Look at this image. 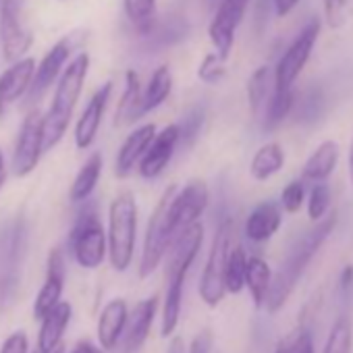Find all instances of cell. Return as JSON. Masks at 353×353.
<instances>
[{"label": "cell", "instance_id": "cell-17", "mask_svg": "<svg viewBox=\"0 0 353 353\" xmlns=\"http://www.w3.org/2000/svg\"><path fill=\"white\" fill-rule=\"evenodd\" d=\"M110 94H112V81H106L100 90H96V94L90 98L88 106L83 108L81 117L77 119V125H75V145H77V150H88L96 141V135L100 131V125H102Z\"/></svg>", "mask_w": 353, "mask_h": 353}, {"label": "cell", "instance_id": "cell-3", "mask_svg": "<svg viewBox=\"0 0 353 353\" xmlns=\"http://www.w3.org/2000/svg\"><path fill=\"white\" fill-rule=\"evenodd\" d=\"M30 229L26 216L17 214L0 225V312H7L19 295L28 256Z\"/></svg>", "mask_w": 353, "mask_h": 353}, {"label": "cell", "instance_id": "cell-37", "mask_svg": "<svg viewBox=\"0 0 353 353\" xmlns=\"http://www.w3.org/2000/svg\"><path fill=\"white\" fill-rule=\"evenodd\" d=\"M198 77L208 83V85H214V83H221L225 77H227V67H225V59L219 54V52H208L204 57V61L200 63L198 67Z\"/></svg>", "mask_w": 353, "mask_h": 353}, {"label": "cell", "instance_id": "cell-23", "mask_svg": "<svg viewBox=\"0 0 353 353\" xmlns=\"http://www.w3.org/2000/svg\"><path fill=\"white\" fill-rule=\"evenodd\" d=\"M185 279H188V272H166V293H164L162 326H160V334L164 339L170 336L174 332L176 324H179Z\"/></svg>", "mask_w": 353, "mask_h": 353}, {"label": "cell", "instance_id": "cell-22", "mask_svg": "<svg viewBox=\"0 0 353 353\" xmlns=\"http://www.w3.org/2000/svg\"><path fill=\"white\" fill-rule=\"evenodd\" d=\"M281 206L276 202H262L250 212L245 221V235L254 243H264L281 229Z\"/></svg>", "mask_w": 353, "mask_h": 353}, {"label": "cell", "instance_id": "cell-15", "mask_svg": "<svg viewBox=\"0 0 353 353\" xmlns=\"http://www.w3.org/2000/svg\"><path fill=\"white\" fill-rule=\"evenodd\" d=\"M158 310V297H145L141 301H137L135 310L127 316V324L123 328V334L119 339V353H137L152 328L154 316Z\"/></svg>", "mask_w": 353, "mask_h": 353}, {"label": "cell", "instance_id": "cell-11", "mask_svg": "<svg viewBox=\"0 0 353 353\" xmlns=\"http://www.w3.org/2000/svg\"><path fill=\"white\" fill-rule=\"evenodd\" d=\"M208 202H210V192L206 181L202 179H192L183 190L176 188L168 204V219L174 237L190 225H194L196 221H200V216L208 208Z\"/></svg>", "mask_w": 353, "mask_h": 353}, {"label": "cell", "instance_id": "cell-24", "mask_svg": "<svg viewBox=\"0 0 353 353\" xmlns=\"http://www.w3.org/2000/svg\"><path fill=\"white\" fill-rule=\"evenodd\" d=\"M339 162V145L332 139L322 141L314 154L305 160L303 168H301V176L305 181H326L332 174L334 166Z\"/></svg>", "mask_w": 353, "mask_h": 353}, {"label": "cell", "instance_id": "cell-12", "mask_svg": "<svg viewBox=\"0 0 353 353\" xmlns=\"http://www.w3.org/2000/svg\"><path fill=\"white\" fill-rule=\"evenodd\" d=\"M71 40L69 38H63L59 40L48 52L46 57L40 61V65L36 67L34 71V77H32V83H30V90L26 94V104L30 108L38 106L40 100L48 94V90L52 88V83L61 77L63 69H65V63L69 61V54H71Z\"/></svg>", "mask_w": 353, "mask_h": 353}, {"label": "cell", "instance_id": "cell-36", "mask_svg": "<svg viewBox=\"0 0 353 353\" xmlns=\"http://www.w3.org/2000/svg\"><path fill=\"white\" fill-rule=\"evenodd\" d=\"M204 119H206V110L202 106H194L185 112L183 121L176 123L179 125V143H183L185 148H192L196 143V139L202 133L204 127Z\"/></svg>", "mask_w": 353, "mask_h": 353}, {"label": "cell", "instance_id": "cell-1", "mask_svg": "<svg viewBox=\"0 0 353 353\" xmlns=\"http://www.w3.org/2000/svg\"><path fill=\"white\" fill-rule=\"evenodd\" d=\"M336 221H339V214L332 210L326 219H320L316 223V227L310 229L291 248V252L287 254V258L281 264L279 272L272 274L270 289H268V295H266V301H264V305L268 307V312L274 314V312H279L287 303V299L291 297L293 289L297 287L301 274L305 272L307 264L312 262V258L316 256V252L322 248V243L328 239V235L336 227Z\"/></svg>", "mask_w": 353, "mask_h": 353}, {"label": "cell", "instance_id": "cell-34", "mask_svg": "<svg viewBox=\"0 0 353 353\" xmlns=\"http://www.w3.org/2000/svg\"><path fill=\"white\" fill-rule=\"evenodd\" d=\"M188 34V26L181 17H164L162 21H154L152 30L145 34L156 46H170L174 42L183 40Z\"/></svg>", "mask_w": 353, "mask_h": 353}, {"label": "cell", "instance_id": "cell-40", "mask_svg": "<svg viewBox=\"0 0 353 353\" xmlns=\"http://www.w3.org/2000/svg\"><path fill=\"white\" fill-rule=\"evenodd\" d=\"M305 202V188H303V181L295 179L291 183L285 185L283 194H281V206L285 208V212H297Z\"/></svg>", "mask_w": 353, "mask_h": 353}, {"label": "cell", "instance_id": "cell-45", "mask_svg": "<svg viewBox=\"0 0 353 353\" xmlns=\"http://www.w3.org/2000/svg\"><path fill=\"white\" fill-rule=\"evenodd\" d=\"M69 353H104V349L100 345H96V343L85 339V341H79Z\"/></svg>", "mask_w": 353, "mask_h": 353}, {"label": "cell", "instance_id": "cell-8", "mask_svg": "<svg viewBox=\"0 0 353 353\" xmlns=\"http://www.w3.org/2000/svg\"><path fill=\"white\" fill-rule=\"evenodd\" d=\"M322 23L318 19H312L301 32L299 36L291 42V46L285 50V54L281 57V61L276 63L274 69V88H293V83L297 81V77L301 75L303 67L307 65L314 46L318 42Z\"/></svg>", "mask_w": 353, "mask_h": 353}, {"label": "cell", "instance_id": "cell-7", "mask_svg": "<svg viewBox=\"0 0 353 353\" xmlns=\"http://www.w3.org/2000/svg\"><path fill=\"white\" fill-rule=\"evenodd\" d=\"M233 235H235V225L233 219H225L212 239V248L200 279V297L206 305L216 307L227 291H225V266H227V258L229 252L233 248Z\"/></svg>", "mask_w": 353, "mask_h": 353}, {"label": "cell", "instance_id": "cell-26", "mask_svg": "<svg viewBox=\"0 0 353 353\" xmlns=\"http://www.w3.org/2000/svg\"><path fill=\"white\" fill-rule=\"evenodd\" d=\"M102 164H104L102 154L100 152H94L85 160V164L79 168L75 181L71 185V192H69V198H71L73 204H81V202H85V200L92 198V194H94V190L98 185L100 174H102Z\"/></svg>", "mask_w": 353, "mask_h": 353}, {"label": "cell", "instance_id": "cell-4", "mask_svg": "<svg viewBox=\"0 0 353 353\" xmlns=\"http://www.w3.org/2000/svg\"><path fill=\"white\" fill-rule=\"evenodd\" d=\"M137 239V202L131 192H121L108 208V260L114 270L125 272L135 254Z\"/></svg>", "mask_w": 353, "mask_h": 353}, {"label": "cell", "instance_id": "cell-44", "mask_svg": "<svg viewBox=\"0 0 353 353\" xmlns=\"http://www.w3.org/2000/svg\"><path fill=\"white\" fill-rule=\"evenodd\" d=\"M297 5H299V0H272V9L276 17H287Z\"/></svg>", "mask_w": 353, "mask_h": 353}, {"label": "cell", "instance_id": "cell-35", "mask_svg": "<svg viewBox=\"0 0 353 353\" xmlns=\"http://www.w3.org/2000/svg\"><path fill=\"white\" fill-rule=\"evenodd\" d=\"M353 349V328L347 316H339L328 332L322 353H351Z\"/></svg>", "mask_w": 353, "mask_h": 353}, {"label": "cell", "instance_id": "cell-31", "mask_svg": "<svg viewBox=\"0 0 353 353\" xmlns=\"http://www.w3.org/2000/svg\"><path fill=\"white\" fill-rule=\"evenodd\" d=\"M270 85H274V75H272V69L268 65L258 67L250 75V79H248V102H250V110L254 117H258L262 106L266 104L268 94H270Z\"/></svg>", "mask_w": 353, "mask_h": 353}, {"label": "cell", "instance_id": "cell-10", "mask_svg": "<svg viewBox=\"0 0 353 353\" xmlns=\"http://www.w3.org/2000/svg\"><path fill=\"white\" fill-rule=\"evenodd\" d=\"M34 44L17 0H0V46L7 63L23 59Z\"/></svg>", "mask_w": 353, "mask_h": 353}, {"label": "cell", "instance_id": "cell-20", "mask_svg": "<svg viewBox=\"0 0 353 353\" xmlns=\"http://www.w3.org/2000/svg\"><path fill=\"white\" fill-rule=\"evenodd\" d=\"M127 316H129V307H127V301L121 297L110 299L102 307L96 334H98V343L104 351H110L117 347V343L123 334V328L127 324Z\"/></svg>", "mask_w": 353, "mask_h": 353}, {"label": "cell", "instance_id": "cell-28", "mask_svg": "<svg viewBox=\"0 0 353 353\" xmlns=\"http://www.w3.org/2000/svg\"><path fill=\"white\" fill-rule=\"evenodd\" d=\"M270 281H272V270L268 266L266 260L254 256L248 258V266H245V287L250 289V295L254 299L256 307H262L270 289Z\"/></svg>", "mask_w": 353, "mask_h": 353}, {"label": "cell", "instance_id": "cell-38", "mask_svg": "<svg viewBox=\"0 0 353 353\" xmlns=\"http://www.w3.org/2000/svg\"><path fill=\"white\" fill-rule=\"evenodd\" d=\"M328 208H330V190L322 181H318V185L312 188L307 198V216L314 223H318L320 219L326 216Z\"/></svg>", "mask_w": 353, "mask_h": 353}, {"label": "cell", "instance_id": "cell-32", "mask_svg": "<svg viewBox=\"0 0 353 353\" xmlns=\"http://www.w3.org/2000/svg\"><path fill=\"white\" fill-rule=\"evenodd\" d=\"M123 11H125V17L129 19V23L141 34L145 36L154 21L158 19L156 17V0H123Z\"/></svg>", "mask_w": 353, "mask_h": 353}, {"label": "cell", "instance_id": "cell-39", "mask_svg": "<svg viewBox=\"0 0 353 353\" xmlns=\"http://www.w3.org/2000/svg\"><path fill=\"white\" fill-rule=\"evenodd\" d=\"M276 353H314V341L312 334L305 328H299L297 332L289 334L281 341Z\"/></svg>", "mask_w": 353, "mask_h": 353}, {"label": "cell", "instance_id": "cell-18", "mask_svg": "<svg viewBox=\"0 0 353 353\" xmlns=\"http://www.w3.org/2000/svg\"><path fill=\"white\" fill-rule=\"evenodd\" d=\"M63 289H65V256L59 248H54L48 254L44 285L34 301V316L42 318L48 310H52L61 301Z\"/></svg>", "mask_w": 353, "mask_h": 353}, {"label": "cell", "instance_id": "cell-13", "mask_svg": "<svg viewBox=\"0 0 353 353\" xmlns=\"http://www.w3.org/2000/svg\"><path fill=\"white\" fill-rule=\"evenodd\" d=\"M250 0H219V7L214 13V19L208 28V36L216 52L227 61L233 44H235V32L241 26Z\"/></svg>", "mask_w": 353, "mask_h": 353}, {"label": "cell", "instance_id": "cell-21", "mask_svg": "<svg viewBox=\"0 0 353 353\" xmlns=\"http://www.w3.org/2000/svg\"><path fill=\"white\" fill-rule=\"evenodd\" d=\"M71 316H73L71 303L59 301L52 310H48L40 318L42 326H40V334H38V353H52L61 345L63 334L71 322Z\"/></svg>", "mask_w": 353, "mask_h": 353}, {"label": "cell", "instance_id": "cell-14", "mask_svg": "<svg viewBox=\"0 0 353 353\" xmlns=\"http://www.w3.org/2000/svg\"><path fill=\"white\" fill-rule=\"evenodd\" d=\"M176 145H179V125L176 123L166 125L160 133L154 135V139L150 141V145L145 148L143 156L137 162L139 174L143 179H156V176L164 172V168L174 156Z\"/></svg>", "mask_w": 353, "mask_h": 353}, {"label": "cell", "instance_id": "cell-6", "mask_svg": "<svg viewBox=\"0 0 353 353\" xmlns=\"http://www.w3.org/2000/svg\"><path fill=\"white\" fill-rule=\"evenodd\" d=\"M176 192V185H168L162 194V198L158 200L150 221H148V229H145V239H143V250H141V260H139V276L145 279L150 276L160 262L164 260L172 239H174V231L170 227V219H168V204L172 194Z\"/></svg>", "mask_w": 353, "mask_h": 353}, {"label": "cell", "instance_id": "cell-48", "mask_svg": "<svg viewBox=\"0 0 353 353\" xmlns=\"http://www.w3.org/2000/svg\"><path fill=\"white\" fill-rule=\"evenodd\" d=\"M349 179H351V185H353V141H351V148H349Z\"/></svg>", "mask_w": 353, "mask_h": 353}, {"label": "cell", "instance_id": "cell-42", "mask_svg": "<svg viewBox=\"0 0 353 353\" xmlns=\"http://www.w3.org/2000/svg\"><path fill=\"white\" fill-rule=\"evenodd\" d=\"M28 351H30V341L23 330L11 332L5 339L3 347H0V353H28Z\"/></svg>", "mask_w": 353, "mask_h": 353}, {"label": "cell", "instance_id": "cell-49", "mask_svg": "<svg viewBox=\"0 0 353 353\" xmlns=\"http://www.w3.org/2000/svg\"><path fill=\"white\" fill-rule=\"evenodd\" d=\"M52 353H65V349H63V347H61V345H59V347H57V349H54V351H52Z\"/></svg>", "mask_w": 353, "mask_h": 353}, {"label": "cell", "instance_id": "cell-29", "mask_svg": "<svg viewBox=\"0 0 353 353\" xmlns=\"http://www.w3.org/2000/svg\"><path fill=\"white\" fill-rule=\"evenodd\" d=\"M170 90H172V73H170V67L168 65H160L152 73L148 88L141 92V112L148 114V112L156 110L170 96Z\"/></svg>", "mask_w": 353, "mask_h": 353}, {"label": "cell", "instance_id": "cell-19", "mask_svg": "<svg viewBox=\"0 0 353 353\" xmlns=\"http://www.w3.org/2000/svg\"><path fill=\"white\" fill-rule=\"evenodd\" d=\"M154 135H156L154 123H145L127 135V139L119 148V154L114 160V174L119 179H127V176L133 172V168L137 166L139 158L143 156V152L150 145V141L154 139Z\"/></svg>", "mask_w": 353, "mask_h": 353}, {"label": "cell", "instance_id": "cell-43", "mask_svg": "<svg viewBox=\"0 0 353 353\" xmlns=\"http://www.w3.org/2000/svg\"><path fill=\"white\" fill-rule=\"evenodd\" d=\"M212 343H214V334L210 328H202L190 343V351L188 353H210L212 351Z\"/></svg>", "mask_w": 353, "mask_h": 353}, {"label": "cell", "instance_id": "cell-47", "mask_svg": "<svg viewBox=\"0 0 353 353\" xmlns=\"http://www.w3.org/2000/svg\"><path fill=\"white\" fill-rule=\"evenodd\" d=\"M7 181V166H5V156H3V150H0V190H3Z\"/></svg>", "mask_w": 353, "mask_h": 353}, {"label": "cell", "instance_id": "cell-2", "mask_svg": "<svg viewBox=\"0 0 353 353\" xmlns=\"http://www.w3.org/2000/svg\"><path fill=\"white\" fill-rule=\"evenodd\" d=\"M88 71H90V54L88 52L77 54L69 63V67L63 69V73L59 77V83H57L52 104H50L48 112L42 117L44 152L59 145V141L65 137L67 127H69L71 117H73V110H75L77 100L81 96Z\"/></svg>", "mask_w": 353, "mask_h": 353}, {"label": "cell", "instance_id": "cell-33", "mask_svg": "<svg viewBox=\"0 0 353 353\" xmlns=\"http://www.w3.org/2000/svg\"><path fill=\"white\" fill-rule=\"evenodd\" d=\"M245 266H248V256L241 245H233L227 258L225 266V291L227 293H241L245 287Z\"/></svg>", "mask_w": 353, "mask_h": 353}, {"label": "cell", "instance_id": "cell-25", "mask_svg": "<svg viewBox=\"0 0 353 353\" xmlns=\"http://www.w3.org/2000/svg\"><path fill=\"white\" fill-rule=\"evenodd\" d=\"M141 117H143V112H141V83H139V75L133 69H129L125 73V92H123V98H121V102L117 106V112H114V127L133 125Z\"/></svg>", "mask_w": 353, "mask_h": 353}, {"label": "cell", "instance_id": "cell-9", "mask_svg": "<svg viewBox=\"0 0 353 353\" xmlns=\"http://www.w3.org/2000/svg\"><path fill=\"white\" fill-rule=\"evenodd\" d=\"M42 112L38 106L30 108V112L26 114L17 141H15V150H13V174L17 176H28L30 172H34V168L38 166L42 154H44V137H42Z\"/></svg>", "mask_w": 353, "mask_h": 353}, {"label": "cell", "instance_id": "cell-5", "mask_svg": "<svg viewBox=\"0 0 353 353\" xmlns=\"http://www.w3.org/2000/svg\"><path fill=\"white\" fill-rule=\"evenodd\" d=\"M83 208L77 214V221L69 235V248L75 258V262L81 268L94 270L102 266L108 245H106V233L98 216V208L92 200L81 202Z\"/></svg>", "mask_w": 353, "mask_h": 353}, {"label": "cell", "instance_id": "cell-27", "mask_svg": "<svg viewBox=\"0 0 353 353\" xmlns=\"http://www.w3.org/2000/svg\"><path fill=\"white\" fill-rule=\"evenodd\" d=\"M285 166V152L279 141H268L264 143L252 158L250 172L256 181H268L270 176L281 172Z\"/></svg>", "mask_w": 353, "mask_h": 353}, {"label": "cell", "instance_id": "cell-16", "mask_svg": "<svg viewBox=\"0 0 353 353\" xmlns=\"http://www.w3.org/2000/svg\"><path fill=\"white\" fill-rule=\"evenodd\" d=\"M36 71V61L32 57H23L0 75V121L5 119L7 110L28 94L32 77Z\"/></svg>", "mask_w": 353, "mask_h": 353}, {"label": "cell", "instance_id": "cell-46", "mask_svg": "<svg viewBox=\"0 0 353 353\" xmlns=\"http://www.w3.org/2000/svg\"><path fill=\"white\" fill-rule=\"evenodd\" d=\"M351 283H353V266L349 264V266H345V270L341 272V287L347 289Z\"/></svg>", "mask_w": 353, "mask_h": 353}, {"label": "cell", "instance_id": "cell-41", "mask_svg": "<svg viewBox=\"0 0 353 353\" xmlns=\"http://www.w3.org/2000/svg\"><path fill=\"white\" fill-rule=\"evenodd\" d=\"M324 19L330 30H339L347 23V0H324Z\"/></svg>", "mask_w": 353, "mask_h": 353}, {"label": "cell", "instance_id": "cell-30", "mask_svg": "<svg viewBox=\"0 0 353 353\" xmlns=\"http://www.w3.org/2000/svg\"><path fill=\"white\" fill-rule=\"evenodd\" d=\"M295 108V94L293 88H274V92L266 100V114H264V129H276Z\"/></svg>", "mask_w": 353, "mask_h": 353}]
</instances>
